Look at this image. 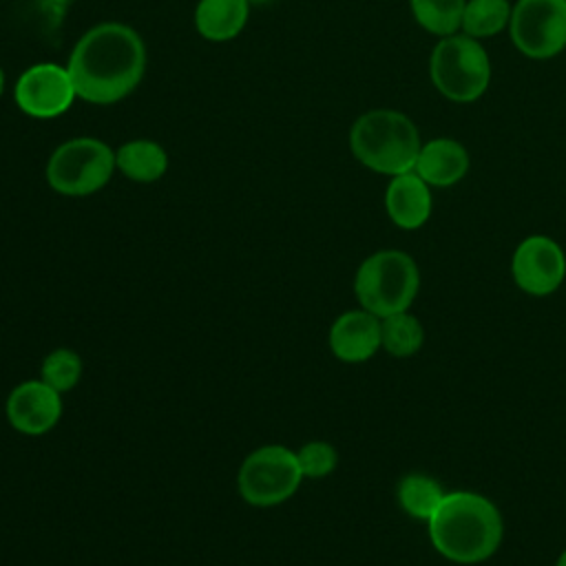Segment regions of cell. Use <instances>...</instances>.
I'll return each mask as SVG.
<instances>
[{"label":"cell","mask_w":566,"mask_h":566,"mask_svg":"<svg viewBox=\"0 0 566 566\" xmlns=\"http://www.w3.org/2000/svg\"><path fill=\"white\" fill-rule=\"evenodd\" d=\"M303 480L296 451L283 444H265L254 449L241 464L237 475L239 495L259 509L276 506L292 497Z\"/></svg>","instance_id":"7"},{"label":"cell","mask_w":566,"mask_h":566,"mask_svg":"<svg viewBox=\"0 0 566 566\" xmlns=\"http://www.w3.org/2000/svg\"><path fill=\"white\" fill-rule=\"evenodd\" d=\"M555 566H566V551L557 557V564H555Z\"/></svg>","instance_id":"23"},{"label":"cell","mask_w":566,"mask_h":566,"mask_svg":"<svg viewBox=\"0 0 566 566\" xmlns=\"http://www.w3.org/2000/svg\"><path fill=\"white\" fill-rule=\"evenodd\" d=\"M420 146L422 142L416 124L394 108L367 111L349 130V148L354 157L369 170L389 177L413 170Z\"/></svg>","instance_id":"3"},{"label":"cell","mask_w":566,"mask_h":566,"mask_svg":"<svg viewBox=\"0 0 566 566\" xmlns=\"http://www.w3.org/2000/svg\"><path fill=\"white\" fill-rule=\"evenodd\" d=\"M420 287L416 261L402 250H380L367 256L354 279L363 310L378 318L409 310Z\"/></svg>","instance_id":"4"},{"label":"cell","mask_w":566,"mask_h":566,"mask_svg":"<svg viewBox=\"0 0 566 566\" xmlns=\"http://www.w3.org/2000/svg\"><path fill=\"white\" fill-rule=\"evenodd\" d=\"M511 42L531 60H548L566 49V0H517L509 22Z\"/></svg>","instance_id":"8"},{"label":"cell","mask_w":566,"mask_h":566,"mask_svg":"<svg viewBox=\"0 0 566 566\" xmlns=\"http://www.w3.org/2000/svg\"><path fill=\"white\" fill-rule=\"evenodd\" d=\"M248 2H268V0H248Z\"/></svg>","instance_id":"25"},{"label":"cell","mask_w":566,"mask_h":566,"mask_svg":"<svg viewBox=\"0 0 566 566\" xmlns=\"http://www.w3.org/2000/svg\"><path fill=\"white\" fill-rule=\"evenodd\" d=\"M422 343H424V327L407 310L380 318V347L391 356H398V358L411 356L422 347Z\"/></svg>","instance_id":"17"},{"label":"cell","mask_w":566,"mask_h":566,"mask_svg":"<svg viewBox=\"0 0 566 566\" xmlns=\"http://www.w3.org/2000/svg\"><path fill=\"white\" fill-rule=\"evenodd\" d=\"M329 349L343 363H365L380 349V318L367 310L343 312L329 327Z\"/></svg>","instance_id":"12"},{"label":"cell","mask_w":566,"mask_h":566,"mask_svg":"<svg viewBox=\"0 0 566 566\" xmlns=\"http://www.w3.org/2000/svg\"><path fill=\"white\" fill-rule=\"evenodd\" d=\"M82 378V358L69 347H57L44 356L40 365V380L64 394L71 391Z\"/></svg>","instance_id":"21"},{"label":"cell","mask_w":566,"mask_h":566,"mask_svg":"<svg viewBox=\"0 0 566 566\" xmlns=\"http://www.w3.org/2000/svg\"><path fill=\"white\" fill-rule=\"evenodd\" d=\"M464 4L467 0H409L416 22L438 38L460 33Z\"/></svg>","instance_id":"20"},{"label":"cell","mask_w":566,"mask_h":566,"mask_svg":"<svg viewBox=\"0 0 566 566\" xmlns=\"http://www.w3.org/2000/svg\"><path fill=\"white\" fill-rule=\"evenodd\" d=\"M75 93L93 104H113L137 88L146 69V49L137 31L104 22L86 31L69 57Z\"/></svg>","instance_id":"1"},{"label":"cell","mask_w":566,"mask_h":566,"mask_svg":"<svg viewBox=\"0 0 566 566\" xmlns=\"http://www.w3.org/2000/svg\"><path fill=\"white\" fill-rule=\"evenodd\" d=\"M442 497L444 491L440 482L422 473H409L398 484V504L416 520H429L440 506Z\"/></svg>","instance_id":"19"},{"label":"cell","mask_w":566,"mask_h":566,"mask_svg":"<svg viewBox=\"0 0 566 566\" xmlns=\"http://www.w3.org/2000/svg\"><path fill=\"white\" fill-rule=\"evenodd\" d=\"M248 4V0H199L195 11L197 31L212 42L237 38L245 27Z\"/></svg>","instance_id":"15"},{"label":"cell","mask_w":566,"mask_h":566,"mask_svg":"<svg viewBox=\"0 0 566 566\" xmlns=\"http://www.w3.org/2000/svg\"><path fill=\"white\" fill-rule=\"evenodd\" d=\"M2 88H4V73H2V69H0V95H2Z\"/></svg>","instance_id":"24"},{"label":"cell","mask_w":566,"mask_h":566,"mask_svg":"<svg viewBox=\"0 0 566 566\" xmlns=\"http://www.w3.org/2000/svg\"><path fill=\"white\" fill-rule=\"evenodd\" d=\"M427 524L436 551L455 564H480L489 559L504 535L497 506L471 491L444 493Z\"/></svg>","instance_id":"2"},{"label":"cell","mask_w":566,"mask_h":566,"mask_svg":"<svg viewBox=\"0 0 566 566\" xmlns=\"http://www.w3.org/2000/svg\"><path fill=\"white\" fill-rule=\"evenodd\" d=\"M431 186L413 170L391 177L385 190V210L402 230H416L431 217Z\"/></svg>","instance_id":"13"},{"label":"cell","mask_w":566,"mask_h":566,"mask_svg":"<svg viewBox=\"0 0 566 566\" xmlns=\"http://www.w3.org/2000/svg\"><path fill=\"white\" fill-rule=\"evenodd\" d=\"M9 424L24 436H42L62 418V394L46 382L24 380L7 398Z\"/></svg>","instance_id":"11"},{"label":"cell","mask_w":566,"mask_h":566,"mask_svg":"<svg viewBox=\"0 0 566 566\" xmlns=\"http://www.w3.org/2000/svg\"><path fill=\"white\" fill-rule=\"evenodd\" d=\"M511 11L509 0H467L460 31L475 40L491 38L509 27Z\"/></svg>","instance_id":"18"},{"label":"cell","mask_w":566,"mask_h":566,"mask_svg":"<svg viewBox=\"0 0 566 566\" xmlns=\"http://www.w3.org/2000/svg\"><path fill=\"white\" fill-rule=\"evenodd\" d=\"M77 97L66 66L42 62L27 69L15 84V102L31 117H57Z\"/></svg>","instance_id":"10"},{"label":"cell","mask_w":566,"mask_h":566,"mask_svg":"<svg viewBox=\"0 0 566 566\" xmlns=\"http://www.w3.org/2000/svg\"><path fill=\"white\" fill-rule=\"evenodd\" d=\"M296 460L303 471V478H325L336 469L338 453L329 442L314 440L296 451Z\"/></svg>","instance_id":"22"},{"label":"cell","mask_w":566,"mask_h":566,"mask_svg":"<svg viewBox=\"0 0 566 566\" xmlns=\"http://www.w3.org/2000/svg\"><path fill=\"white\" fill-rule=\"evenodd\" d=\"M115 166L133 181H157L168 168L166 150L150 139H133L117 148Z\"/></svg>","instance_id":"16"},{"label":"cell","mask_w":566,"mask_h":566,"mask_svg":"<svg viewBox=\"0 0 566 566\" xmlns=\"http://www.w3.org/2000/svg\"><path fill=\"white\" fill-rule=\"evenodd\" d=\"M469 153L453 137H433L420 146L413 172L429 186L447 188L469 172Z\"/></svg>","instance_id":"14"},{"label":"cell","mask_w":566,"mask_h":566,"mask_svg":"<svg viewBox=\"0 0 566 566\" xmlns=\"http://www.w3.org/2000/svg\"><path fill=\"white\" fill-rule=\"evenodd\" d=\"M513 281L531 296L553 294L566 276V254L546 234L526 237L513 252Z\"/></svg>","instance_id":"9"},{"label":"cell","mask_w":566,"mask_h":566,"mask_svg":"<svg viewBox=\"0 0 566 566\" xmlns=\"http://www.w3.org/2000/svg\"><path fill=\"white\" fill-rule=\"evenodd\" d=\"M429 75L440 95L469 104L484 95L491 82V60L480 40L467 33L440 38L429 57Z\"/></svg>","instance_id":"5"},{"label":"cell","mask_w":566,"mask_h":566,"mask_svg":"<svg viewBox=\"0 0 566 566\" xmlns=\"http://www.w3.org/2000/svg\"><path fill=\"white\" fill-rule=\"evenodd\" d=\"M115 170V153L99 139L75 137L57 146L46 164L49 186L66 197H86L104 188Z\"/></svg>","instance_id":"6"}]
</instances>
